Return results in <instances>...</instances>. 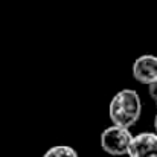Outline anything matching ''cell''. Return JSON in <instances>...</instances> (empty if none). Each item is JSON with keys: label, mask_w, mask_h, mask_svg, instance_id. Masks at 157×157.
Here are the masks:
<instances>
[{"label": "cell", "mask_w": 157, "mask_h": 157, "mask_svg": "<svg viewBox=\"0 0 157 157\" xmlns=\"http://www.w3.org/2000/svg\"><path fill=\"white\" fill-rule=\"evenodd\" d=\"M133 78L144 84L151 86L157 81V56L156 55H140L133 63Z\"/></svg>", "instance_id": "obj_3"}, {"label": "cell", "mask_w": 157, "mask_h": 157, "mask_svg": "<svg viewBox=\"0 0 157 157\" xmlns=\"http://www.w3.org/2000/svg\"><path fill=\"white\" fill-rule=\"evenodd\" d=\"M43 157H79L76 150L73 147H69V145H55L51 147Z\"/></svg>", "instance_id": "obj_5"}, {"label": "cell", "mask_w": 157, "mask_h": 157, "mask_svg": "<svg viewBox=\"0 0 157 157\" xmlns=\"http://www.w3.org/2000/svg\"><path fill=\"white\" fill-rule=\"evenodd\" d=\"M148 93H150L151 99L154 101V104H156V107H157V81L153 82L151 86H148Z\"/></svg>", "instance_id": "obj_6"}, {"label": "cell", "mask_w": 157, "mask_h": 157, "mask_svg": "<svg viewBox=\"0 0 157 157\" xmlns=\"http://www.w3.org/2000/svg\"><path fill=\"white\" fill-rule=\"evenodd\" d=\"M142 114V101L136 90L124 89L117 92L108 105V117L113 125L131 128L137 124Z\"/></svg>", "instance_id": "obj_1"}, {"label": "cell", "mask_w": 157, "mask_h": 157, "mask_svg": "<svg viewBox=\"0 0 157 157\" xmlns=\"http://www.w3.org/2000/svg\"><path fill=\"white\" fill-rule=\"evenodd\" d=\"M133 137L128 128L111 125L101 134V148L110 156H128Z\"/></svg>", "instance_id": "obj_2"}, {"label": "cell", "mask_w": 157, "mask_h": 157, "mask_svg": "<svg viewBox=\"0 0 157 157\" xmlns=\"http://www.w3.org/2000/svg\"><path fill=\"white\" fill-rule=\"evenodd\" d=\"M154 130H156L154 133L157 134V113H156V117H154Z\"/></svg>", "instance_id": "obj_7"}, {"label": "cell", "mask_w": 157, "mask_h": 157, "mask_svg": "<svg viewBox=\"0 0 157 157\" xmlns=\"http://www.w3.org/2000/svg\"><path fill=\"white\" fill-rule=\"evenodd\" d=\"M128 157H157V134L151 131L139 133L133 137Z\"/></svg>", "instance_id": "obj_4"}]
</instances>
